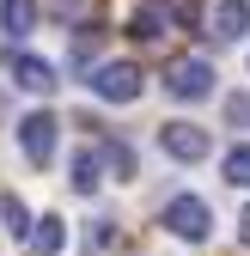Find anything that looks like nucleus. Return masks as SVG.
Listing matches in <instances>:
<instances>
[{
    "instance_id": "nucleus-1",
    "label": "nucleus",
    "mask_w": 250,
    "mask_h": 256,
    "mask_svg": "<svg viewBox=\"0 0 250 256\" xmlns=\"http://www.w3.org/2000/svg\"><path fill=\"white\" fill-rule=\"evenodd\" d=\"M140 86H146V80H140L134 61H98V68H92V92L110 98V104H134Z\"/></svg>"
},
{
    "instance_id": "nucleus-2",
    "label": "nucleus",
    "mask_w": 250,
    "mask_h": 256,
    "mask_svg": "<svg viewBox=\"0 0 250 256\" xmlns=\"http://www.w3.org/2000/svg\"><path fill=\"white\" fill-rule=\"evenodd\" d=\"M165 232H171V238H190V244H202V238L214 232V208H208L202 196H177V202L165 208Z\"/></svg>"
},
{
    "instance_id": "nucleus-3",
    "label": "nucleus",
    "mask_w": 250,
    "mask_h": 256,
    "mask_svg": "<svg viewBox=\"0 0 250 256\" xmlns=\"http://www.w3.org/2000/svg\"><path fill=\"white\" fill-rule=\"evenodd\" d=\"M165 92L171 98H183V104H196V98H208L214 92V68L202 55H183V61H171L165 68Z\"/></svg>"
},
{
    "instance_id": "nucleus-4",
    "label": "nucleus",
    "mask_w": 250,
    "mask_h": 256,
    "mask_svg": "<svg viewBox=\"0 0 250 256\" xmlns=\"http://www.w3.org/2000/svg\"><path fill=\"white\" fill-rule=\"evenodd\" d=\"M55 116L49 110H30L24 122H18V146H24V158H30V165H49V158H55Z\"/></svg>"
},
{
    "instance_id": "nucleus-5",
    "label": "nucleus",
    "mask_w": 250,
    "mask_h": 256,
    "mask_svg": "<svg viewBox=\"0 0 250 256\" xmlns=\"http://www.w3.org/2000/svg\"><path fill=\"white\" fill-rule=\"evenodd\" d=\"M159 146L171 152V158H183V165H196V158H208V128H196V122H165L159 128Z\"/></svg>"
},
{
    "instance_id": "nucleus-6",
    "label": "nucleus",
    "mask_w": 250,
    "mask_h": 256,
    "mask_svg": "<svg viewBox=\"0 0 250 256\" xmlns=\"http://www.w3.org/2000/svg\"><path fill=\"white\" fill-rule=\"evenodd\" d=\"M165 30H171V6H165V0H140V6H134V18H128V37L159 43Z\"/></svg>"
},
{
    "instance_id": "nucleus-7",
    "label": "nucleus",
    "mask_w": 250,
    "mask_h": 256,
    "mask_svg": "<svg viewBox=\"0 0 250 256\" xmlns=\"http://www.w3.org/2000/svg\"><path fill=\"white\" fill-rule=\"evenodd\" d=\"M244 30H250V0H220V6H214V37L238 43Z\"/></svg>"
},
{
    "instance_id": "nucleus-8",
    "label": "nucleus",
    "mask_w": 250,
    "mask_h": 256,
    "mask_svg": "<svg viewBox=\"0 0 250 256\" xmlns=\"http://www.w3.org/2000/svg\"><path fill=\"white\" fill-rule=\"evenodd\" d=\"M12 80L24 92H55V68H49L43 55H12Z\"/></svg>"
},
{
    "instance_id": "nucleus-9",
    "label": "nucleus",
    "mask_w": 250,
    "mask_h": 256,
    "mask_svg": "<svg viewBox=\"0 0 250 256\" xmlns=\"http://www.w3.org/2000/svg\"><path fill=\"white\" fill-rule=\"evenodd\" d=\"M98 183H104V158H98V146L74 152V189H80V196H98Z\"/></svg>"
},
{
    "instance_id": "nucleus-10",
    "label": "nucleus",
    "mask_w": 250,
    "mask_h": 256,
    "mask_svg": "<svg viewBox=\"0 0 250 256\" xmlns=\"http://www.w3.org/2000/svg\"><path fill=\"white\" fill-rule=\"evenodd\" d=\"M0 24H6L12 37H24V30L37 24V0H0Z\"/></svg>"
},
{
    "instance_id": "nucleus-11",
    "label": "nucleus",
    "mask_w": 250,
    "mask_h": 256,
    "mask_svg": "<svg viewBox=\"0 0 250 256\" xmlns=\"http://www.w3.org/2000/svg\"><path fill=\"white\" fill-rule=\"evenodd\" d=\"M98 158H104V171L122 183V177H134V152L122 146V140H98Z\"/></svg>"
},
{
    "instance_id": "nucleus-12",
    "label": "nucleus",
    "mask_w": 250,
    "mask_h": 256,
    "mask_svg": "<svg viewBox=\"0 0 250 256\" xmlns=\"http://www.w3.org/2000/svg\"><path fill=\"white\" fill-rule=\"evenodd\" d=\"M61 238H68V226L49 214V220H37V232H30V256H55L61 250Z\"/></svg>"
},
{
    "instance_id": "nucleus-13",
    "label": "nucleus",
    "mask_w": 250,
    "mask_h": 256,
    "mask_svg": "<svg viewBox=\"0 0 250 256\" xmlns=\"http://www.w3.org/2000/svg\"><path fill=\"white\" fill-rule=\"evenodd\" d=\"M226 183H232V189H250V140L226 152Z\"/></svg>"
},
{
    "instance_id": "nucleus-14",
    "label": "nucleus",
    "mask_w": 250,
    "mask_h": 256,
    "mask_svg": "<svg viewBox=\"0 0 250 256\" xmlns=\"http://www.w3.org/2000/svg\"><path fill=\"white\" fill-rule=\"evenodd\" d=\"M0 220H6V232H12V238H24V232H30V214H24V202H18V196H0Z\"/></svg>"
},
{
    "instance_id": "nucleus-15",
    "label": "nucleus",
    "mask_w": 250,
    "mask_h": 256,
    "mask_svg": "<svg viewBox=\"0 0 250 256\" xmlns=\"http://www.w3.org/2000/svg\"><path fill=\"white\" fill-rule=\"evenodd\" d=\"M226 122L232 128H250V92H232V98H226Z\"/></svg>"
},
{
    "instance_id": "nucleus-16",
    "label": "nucleus",
    "mask_w": 250,
    "mask_h": 256,
    "mask_svg": "<svg viewBox=\"0 0 250 256\" xmlns=\"http://www.w3.org/2000/svg\"><path fill=\"white\" fill-rule=\"evenodd\" d=\"M171 6V24H196L202 18V0H165Z\"/></svg>"
},
{
    "instance_id": "nucleus-17",
    "label": "nucleus",
    "mask_w": 250,
    "mask_h": 256,
    "mask_svg": "<svg viewBox=\"0 0 250 256\" xmlns=\"http://www.w3.org/2000/svg\"><path fill=\"white\" fill-rule=\"evenodd\" d=\"M238 238H244V244H250V208H244V220H238Z\"/></svg>"
},
{
    "instance_id": "nucleus-18",
    "label": "nucleus",
    "mask_w": 250,
    "mask_h": 256,
    "mask_svg": "<svg viewBox=\"0 0 250 256\" xmlns=\"http://www.w3.org/2000/svg\"><path fill=\"white\" fill-rule=\"evenodd\" d=\"M0 122H6V92H0Z\"/></svg>"
}]
</instances>
